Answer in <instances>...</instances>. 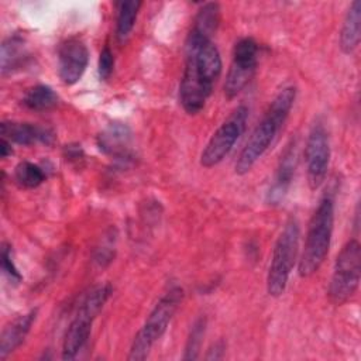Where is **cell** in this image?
I'll return each instance as SVG.
<instances>
[{
    "mask_svg": "<svg viewBox=\"0 0 361 361\" xmlns=\"http://www.w3.org/2000/svg\"><path fill=\"white\" fill-rule=\"evenodd\" d=\"M221 68L220 52L213 41L190 30L185 44V68L179 85V102L188 114L203 110Z\"/></svg>",
    "mask_w": 361,
    "mask_h": 361,
    "instance_id": "obj_1",
    "label": "cell"
},
{
    "mask_svg": "<svg viewBox=\"0 0 361 361\" xmlns=\"http://www.w3.org/2000/svg\"><path fill=\"white\" fill-rule=\"evenodd\" d=\"M296 99V87L285 86L272 99L262 118L252 130L248 141L237 157L234 169L237 175L248 173L258 159L268 151L282 130Z\"/></svg>",
    "mask_w": 361,
    "mask_h": 361,
    "instance_id": "obj_2",
    "label": "cell"
},
{
    "mask_svg": "<svg viewBox=\"0 0 361 361\" xmlns=\"http://www.w3.org/2000/svg\"><path fill=\"white\" fill-rule=\"evenodd\" d=\"M334 224V200L324 195L310 217L298 272L302 278L312 276L323 265L331 243Z\"/></svg>",
    "mask_w": 361,
    "mask_h": 361,
    "instance_id": "obj_3",
    "label": "cell"
},
{
    "mask_svg": "<svg viewBox=\"0 0 361 361\" xmlns=\"http://www.w3.org/2000/svg\"><path fill=\"white\" fill-rule=\"evenodd\" d=\"M182 299L183 289L180 286H172L161 296V299L148 314L145 323L135 334L127 357L128 360L141 361L148 357L154 343L158 341L166 331Z\"/></svg>",
    "mask_w": 361,
    "mask_h": 361,
    "instance_id": "obj_4",
    "label": "cell"
},
{
    "mask_svg": "<svg viewBox=\"0 0 361 361\" xmlns=\"http://www.w3.org/2000/svg\"><path fill=\"white\" fill-rule=\"evenodd\" d=\"M299 237V223L295 217H290L285 223L272 251L267 275V292L269 296L279 298L283 295L298 257Z\"/></svg>",
    "mask_w": 361,
    "mask_h": 361,
    "instance_id": "obj_5",
    "label": "cell"
},
{
    "mask_svg": "<svg viewBox=\"0 0 361 361\" xmlns=\"http://www.w3.org/2000/svg\"><path fill=\"white\" fill-rule=\"evenodd\" d=\"M113 293L110 283L94 288L80 303L73 320L66 329L62 343V358L73 360L85 347L92 331V323Z\"/></svg>",
    "mask_w": 361,
    "mask_h": 361,
    "instance_id": "obj_6",
    "label": "cell"
},
{
    "mask_svg": "<svg viewBox=\"0 0 361 361\" xmlns=\"http://www.w3.org/2000/svg\"><path fill=\"white\" fill-rule=\"evenodd\" d=\"M361 276V245L358 240H348L340 250L330 278L327 296L334 306L348 302L357 292Z\"/></svg>",
    "mask_w": 361,
    "mask_h": 361,
    "instance_id": "obj_7",
    "label": "cell"
},
{
    "mask_svg": "<svg viewBox=\"0 0 361 361\" xmlns=\"http://www.w3.org/2000/svg\"><path fill=\"white\" fill-rule=\"evenodd\" d=\"M248 109L238 106L233 114L213 133L200 155V165L213 168L219 165L233 149L234 144L245 131Z\"/></svg>",
    "mask_w": 361,
    "mask_h": 361,
    "instance_id": "obj_8",
    "label": "cell"
},
{
    "mask_svg": "<svg viewBox=\"0 0 361 361\" xmlns=\"http://www.w3.org/2000/svg\"><path fill=\"white\" fill-rule=\"evenodd\" d=\"M258 65V44L255 39L245 37L235 42L233 59L224 80V96L234 99L252 79Z\"/></svg>",
    "mask_w": 361,
    "mask_h": 361,
    "instance_id": "obj_9",
    "label": "cell"
},
{
    "mask_svg": "<svg viewBox=\"0 0 361 361\" xmlns=\"http://www.w3.org/2000/svg\"><path fill=\"white\" fill-rule=\"evenodd\" d=\"M307 183L312 190L319 189L327 175L330 161L329 134L322 121H316L307 135L305 147Z\"/></svg>",
    "mask_w": 361,
    "mask_h": 361,
    "instance_id": "obj_10",
    "label": "cell"
},
{
    "mask_svg": "<svg viewBox=\"0 0 361 361\" xmlns=\"http://www.w3.org/2000/svg\"><path fill=\"white\" fill-rule=\"evenodd\" d=\"M89 63V49L86 44L71 37L61 42L58 48V73L63 85L72 86L83 76Z\"/></svg>",
    "mask_w": 361,
    "mask_h": 361,
    "instance_id": "obj_11",
    "label": "cell"
},
{
    "mask_svg": "<svg viewBox=\"0 0 361 361\" xmlns=\"http://www.w3.org/2000/svg\"><path fill=\"white\" fill-rule=\"evenodd\" d=\"M298 165V142L296 140H290L283 152L281 154L272 183L267 192V203L271 206H278L283 202L288 190L292 185L293 175Z\"/></svg>",
    "mask_w": 361,
    "mask_h": 361,
    "instance_id": "obj_12",
    "label": "cell"
},
{
    "mask_svg": "<svg viewBox=\"0 0 361 361\" xmlns=\"http://www.w3.org/2000/svg\"><path fill=\"white\" fill-rule=\"evenodd\" d=\"M1 138L18 145H32L37 142L52 145L55 141V134L51 128L35 126L31 123L18 121H1L0 124Z\"/></svg>",
    "mask_w": 361,
    "mask_h": 361,
    "instance_id": "obj_13",
    "label": "cell"
},
{
    "mask_svg": "<svg viewBox=\"0 0 361 361\" xmlns=\"http://www.w3.org/2000/svg\"><path fill=\"white\" fill-rule=\"evenodd\" d=\"M130 142L131 130L123 123H110L97 135L99 149L118 161H128L133 158Z\"/></svg>",
    "mask_w": 361,
    "mask_h": 361,
    "instance_id": "obj_14",
    "label": "cell"
},
{
    "mask_svg": "<svg viewBox=\"0 0 361 361\" xmlns=\"http://www.w3.org/2000/svg\"><path fill=\"white\" fill-rule=\"evenodd\" d=\"M37 309H31L30 312L16 317L10 322L1 331L0 336V358L4 360L8 354L16 351L25 340L27 334L30 333L35 319H37Z\"/></svg>",
    "mask_w": 361,
    "mask_h": 361,
    "instance_id": "obj_15",
    "label": "cell"
},
{
    "mask_svg": "<svg viewBox=\"0 0 361 361\" xmlns=\"http://www.w3.org/2000/svg\"><path fill=\"white\" fill-rule=\"evenodd\" d=\"M361 38V1L354 0L344 17L340 30V48L344 54H353Z\"/></svg>",
    "mask_w": 361,
    "mask_h": 361,
    "instance_id": "obj_16",
    "label": "cell"
},
{
    "mask_svg": "<svg viewBox=\"0 0 361 361\" xmlns=\"http://www.w3.org/2000/svg\"><path fill=\"white\" fill-rule=\"evenodd\" d=\"M28 59V51L25 41L21 35H10L1 44L0 51V66L1 73L7 75L25 65Z\"/></svg>",
    "mask_w": 361,
    "mask_h": 361,
    "instance_id": "obj_17",
    "label": "cell"
},
{
    "mask_svg": "<svg viewBox=\"0 0 361 361\" xmlns=\"http://www.w3.org/2000/svg\"><path fill=\"white\" fill-rule=\"evenodd\" d=\"M23 104L34 111H47L59 104V96L48 85H35L25 92Z\"/></svg>",
    "mask_w": 361,
    "mask_h": 361,
    "instance_id": "obj_18",
    "label": "cell"
},
{
    "mask_svg": "<svg viewBox=\"0 0 361 361\" xmlns=\"http://www.w3.org/2000/svg\"><path fill=\"white\" fill-rule=\"evenodd\" d=\"M219 24H220L219 3H206L199 8V11L193 20L192 31L212 39V37L217 31Z\"/></svg>",
    "mask_w": 361,
    "mask_h": 361,
    "instance_id": "obj_19",
    "label": "cell"
},
{
    "mask_svg": "<svg viewBox=\"0 0 361 361\" xmlns=\"http://www.w3.org/2000/svg\"><path fill=\"white\" fill-rule=\"evenodd\" d=\"M141 6H142V3L137 1V0L121 1L118 4V13H117V20H116V38L120 42L124 41L133 31Z\"/></svg>",
    "mask_w": 361,
    "mask_h": 361,
    "instance_id": "obj_20",
    "label": "cell"
},
{
    "mask_svg": "<svg viewBox=\"0 0 361 361\" xmlns=\"http://www.w3.org/2000/svg\"><path fill=\"white\" fill-rule=\"evenodd\" d=\"M47 179L45 171L30 161H21L14 169V180L20 188L34 189L38 188Z\"/></svg>",
    "mask_w": 361,
    "mask_h": 361,
    "instance_id": "obj_21",
    "label": "cell"
},
{
    "mask_svg": "<svg viewBox=\"0 0 361 361\" xmlns=\"http://www.w3.org/2000/svg\"><path fill=\"white\" fill-rule=\"evenodd\" d=\"M206 331V317H199L188 336L186 340V345H185V354H183V360H196L199 357V351L202 347V341H203V336Z\"/></svg>",
    "mask_w": 361,
    "mask_h": 361,
    "instance_id": "obj_22",
    "label": "cell"
},
{
    "mask_svg": "<svg viewBox=\"0 0 361 361\" xmlns=\"http://www.w3.org/2000/svg\"><path fill=\"white\" fill-rule=\"evenodd\" d=\"M1 269L11 283L17 285L23 281V275L20 274V271L17 269V267L13 261L11 247L7 243H3V245H1Z\"/></svg>",
    "mask_w": 361,
    "mask_h": 361,
    "instance_id": "obj_23",
    "label": "cell"
},
{
    "mask_svg": "<svg viewBox=\"0 0 361 361\" xmlns=\"http://www.w3.org/2000/svg\"><path fill=\"white\" fill-rule=\"evenodd\" d=\"M114 69V55L109 45H104L99 55V76L102 80H107Z\"/></svg>",
    "mask_w": 361,
    "mask_h": 361,
    "instance_id": "obj_24",
    "label": "cell"
},
{
    "mask_svg": "<svg viewBox=\"0 0 361 361\" xmlns=\"http://www.w3.org/2000/svg\"><path fill=\"white\" fill-rule=\"evenodd\" d=\"M63 155L68 161L71 162H79L85 158V154H83V149L79 144H69V145H65L63 148Z\"/></svg>",
    "mask_w": 361,
    "mask_h": 361,
    "instance_id": "obj_25",
    "label": "cell"
},
{
    "mask_svg": "<svg viewBox=\"0 0 361 361\" xmlns=\"http://www.w3.org/2000/svg\"><path fill=\"white\" fill-rule=\"evenodd\" d=\"M224 351H226L224 343L217 341L209 348V351L206 354V360H221L224 357Z\"/></svg>",
    "mask_w": 361,
    "mask_h": 361,
    "instance_id": "obj_26",
    "label": "cell"
},
{
    "mask_svg": "<svg viewBox=\"0 0 361 361\" xmlns=\"http://www.w3.org/2000/svg\"><path fill=\"white\" fill-rule=\"evenodd\" d=\"M13 154V147H11V142L6 138H1L0 140V157L3 159H6L7 157H10Z\"/></svg>",
    "mask_w": 361,
    "mask_h": 361,
    "instance_id": "obj_27",
    "label": "cell"
}]
</instances>
